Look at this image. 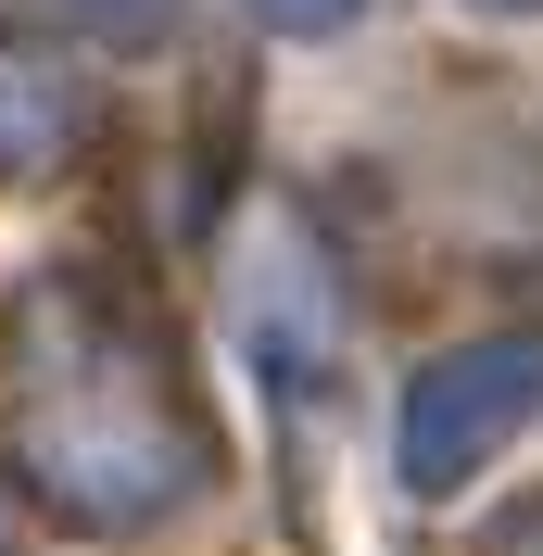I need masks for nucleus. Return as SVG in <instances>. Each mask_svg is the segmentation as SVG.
<instances>
[{"instance_id":"4","label":"nucleus","mask_w":543,"mask_h":556,"mask_svg":"<svg viewBox=\"0 0 543 556\" xmlns=\"http://www.w3.org/2000/svg\"><path fill=\"white\" fill-rule=\"evenodd\" d=\"M64 127H76L64 76H38V64H0V165H38V152H51Z\"/></svg>"},{"instance_id":"5","label":"nucleus","mask_w":543,"mask_h":556,"mask_svg":"<svg viewBox=\"0 0 543 556\" xmlns=\"http://www.w3.org/2000/svg\"><path fill=\"white\" fill-rule=\"evenodd\" d=\"M253 13H266V26H291V38H316V26H341V13H354V0H253Z\"/></svg>"},{"instance_id":"2","label":"nucleus","mask_w":543,"mask_h":556,"mask_svg":"<svg viewBox=\"0 0 543 556\" xmlns=\"http://www.w3.org/2000/svg\"><path fill=\"white\" fill-rule=\"evenodd\" d=\"M543 417V342H480V354H442L430 380L405 392V481L417 493H455L480 481L493 455Z\"/></svg>"},{"instance_id":"7","label":"nucleus","mask_w":543,"mask_h":556,"mask_svg":"<svg viewBox=\"0 0 543 556\" xmlns=\"http://www.w3.org/2000/svg\"><path fill=\"white\" fill-rule=\"evenodd\" d=\"M493 13H543V0H493Z\"/></svg>"},{"instance_id":"3","label":"nucleus","mask_w":543,"mask_h":556,"mask_svg":"<svg viewBox=\"0 0 543 556\" xmlns=\"http://www.w3.org/2000/svg\"><path fill=\"white\" fill-rule=\"evenodd\" d=\"M240 304H253V342L278 354V380H316V354H329V304H316L291 228H266V266L240 278Z\"/></svg>"},{"instance_id":"6","label":"nucleus","mask_w":543,"mask_h":556,"mask_svg":"<svg viewBox=\"0 0 543 556\" xmlns=\"http://www.w3.org/2000/svg\"><path fill=\"white\" fill-rule=\"evenodd\" d=\"M64 13H89V26H152L165 0H64Z\"/></svg>"},{"instance_id":"1","label":"nucleus","mask_w":543,"mask_h":556,"mask_svg":"<svg viewBox=\"0 0 543 556\" xmlns=\"http://www.w3.org/2000/svg\"><path fill=\"white\" fill-rule=\"evenodd\" d=\"M38 468H51L76 506H102V519H139V506H165V493L190 481V455H177V430L152 417V380H139L127 354H76V367H51Z\"/></svg>"}]
</instances>
